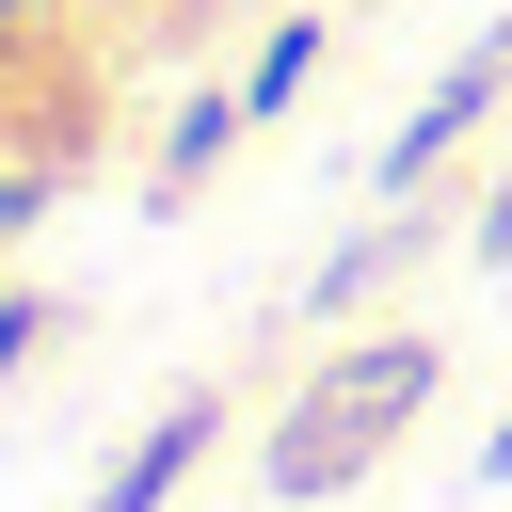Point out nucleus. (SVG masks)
<instances>
[{
    "mask_svg": "<svg viewBox=\"0 0 512 512\" xmlns=\"http://www.w3.org/2000/svg\"><path fill=\"white\" fill-rule=\"evenodd\" d=\"M208 448H224V384H176V400L144 416V448H128V464H112L80 512H176V480H192Z\"/></svg>",
    "mask_w": 512,
    "mask_h": 512,
    "instance_id": "nucleus-3",
    "label": "nucleus"
},
{
    "mask_svg": "<svg viewBox=\"0 0 512 512\" xmlns=\"http://www.w3.org/2000/svg\"><path fill=\"white\" fill-rule=\"evenodd\" d=\"M416 256H432V192H384V224H352V240L304 272V304H320V320H352V304H368L384 272H416Z\"/></svg>",
    "mask_w": 512,
    "mask_h": 512,
    "instance_id": "nucleus-5",
    "label": "nucleus"
},
{
    "mask_svg": "<svg viewBox=\"0 0 512 512\" xmlns=\"http://www.w3.org/2000/svg\"><path fill=\"white\" fill-rule=\"evenodd\" d=\"M304 80H320V16H272V48L240 64V96H256V128H272V112L304 96Z\"/></svg>",
    "mask_w": 512,
    "mask_h": 512,
    "instance_id": "nucleus-6",
    "label": "nucleus"
},
{
    "mask_svg": "<svg viewBox=\"0 0 512 512\" xmlns=\"http://www.w3.org/2000/svg\"><path fill=\"white\" fill-rule=\"evenodd\" d=\"M432 384H448V336H416V320L320 352V368L272 400V432H256V496H272V512H336L352 480H384V448L432 416Z\"/></svg>",
    "mask_w": 512,
    "mask_h": 512,
    "instance_id": "nucleus-1",
    "label": "nucleus"
},
{
    "mask_svg": "<svg viewBox=\"0 0 512 512\" xmlns=\"http://www.w3.org/2000/svg\"><path fill=\"white\" fill-rule=\"evenodd\" d=\"M496 112H512V16H480V32L432 64V96L384 128V160H368V176H384V192H432V176H448V160H464Z\"/></svg>",
    "mask_w": 512,
    "mask_h": 512,
    "instance_id": "nucleus-2",
    "label": "nucleus"
},
{
    "mask_svg": "<svg viewBox=\"0 0 512 512\" xmlns=\"http://www.w3.org/2000/svg\"><path fill=\"white\" fill-rule=\"evenodd\" d=\"M0 128H16V48H0Z\"/></svg>",
    "mask_w": 512,
    "mask_h": 512,
    "instance_id": "nucleus-11",
    "label": "nucleus"
},
{
    "mask_svg": "<svg viewBox=\"0 0 512 512\" xmlns=\"http://www.w3.org/2000/svg\"><path fill=\"white\" fill-rule=\"evenodd\" d=\"M240 128H256V96H240V80H224V96H176V128H160V160H144V224H176V208L224 176V144H240Z\"/></svg>",
    "mask_w": 512,
    "mask_h": 512,
    "instance_id": "nucleus-4",
    "label": "nucleus"
},
{
    "mask_svg": "<svg viewBox=\"0 0 512 512\" xmlns=\"http://www.w3.org/2000/svg\"><path fill=\"white\" fill-rule=\"evenodd\" d=\"M48 192H64L48 160H0V240H16V224H48Z\"/></svg>",
    "mask_w": 512,
    "mask_h": 512,
    "instance_id": "nucleus-8",
    "label": "nucleus"
},
{
    "mask_svg": "<svg viewBox=\"0 0 512 512\" xmlns=\"http://www.w3.org/2000/svg\"><path fill=\"white\" fill-rule=\"evenodd\" d=\"M32 352H48V288H0V384H16Z\"/></svg>",
    "mask_w": 512,
    "mask_h": 512,
    "instance_id": "nucleus-7",
    "label": "nucleus"
},
{
    "mask_svg": "<svg viewBox=\"0 0 512 512\" xmlns=\"http://www.w3.org/2000/svg\"><path fill=\"white\" fill-rule=\"evenodd\" d=\"M464 240H480V256H496V272H512V160H496V192H480V208H464Z\"/></svg>",
    "mask_w": 512,
    "mask_h": 512,
    "instance_id": "nucleus-9",
    "label": "nucleus"
},
{
    "mask_svg": "<svg viewBox=\"0 0 512 512\" xmlns=\"http://www.w3.org/2000/svg\"><path fill=\"white\" fill-rule=\"evenodd\" d=\"M480 480H496V496H512V416H496V448H480Z\"/></svg>",
    "mask_w": 512,
    "mask_h": 512,
    "instance_id": "nucleus-10",
    "label": "nucleus"
}]
</instances>
